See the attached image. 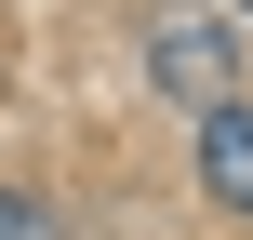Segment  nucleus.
I'll return each instance as SVG.
<instances>
[{
	"mask_svg": "<svg viewBox=\"0 0 253 240\" xmlns=\"http://www.w3.org/2000/svg\"><path fill=\"white\" fill-rule=\"evenodd\" d=\"M147 80H160L173 107H227V94H240V40H227L213 13H160V27H147Z\"/></svg>",
	"mask_w": 253,
	"mask_h": 240,
	"instance_id": "nucleus-1",
	"label": "nucleus"
},
{
	"mask_svg": "<svg viewBox=\"0 0 253 240\" xmlns=\"http://www.w3.org/2000/svg\"><path fill=\"white\" fill-rule=\"evenodd\" d=\"M200 187H213L227 214H253V94H227V107L200 120Z\"/></svg>",
	"mask_w": 253,
	"mask_h": 240,
	"instance_id": "nucleus-2",
	"label": "nucleus"
},
{
	"mask_svg": "<svg viewBox=\"0 0 253 240\" xmlns=\"http://www.w3.org/2000/svg\"><path fill=\"white\" fill-rule=\"evenodd\" d=\"M0 240H40V200L27 187H0Z\"/></svg>",
	"mask_w": 253,
	"mask_h": 240,
	"instance_id": "nucleus-3",
	"label": "nucleus"
}]
</instances>
